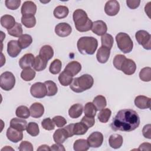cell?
<instances>
[{"mask_svg": "<svg viewBox=\"0 0 151 151\" xmlns=\"http://www.w3.org/2000/svg\"><path fill=\"white\" fill-rule=\"evenodd\" d=\"M140 117L136 111L130 109L119 110L113 119L110 124L114 131L131 132L140 124Z\"/></svg>", "mask_w": 151, "mask_h": 151, "instance_id": "cell-1", "label": "cell"}, {"mask_svg": "<svg viewBox=\"0 0 151 151\" xmlns=\"http://www.w3.org/2000/svg\"><path fill=\"white\" fill-rule=\"evenodd\" d=\"M73 18L76 29L79 32H86L91 29L93 22L88 18L87 13L81 9L74 11Z\"/></svg>", "mask_w": 151, "mask_h": 151, "instance_id": "cell-2", "label": "cell"}, {"mask_svg": "<svg viewBox=\"0 0 151 151\" xmlns=\"http://www.w3.org/2000/svg\"><path fill=\"white\" fill-rule=\"evenodd\" d=\"M94 84L93 77L88 74H83L79 77L73 78L70 88L75 93H82L92 87Z\"/></svg>", "mask_w": 151, "mask_h": 151, "instance_id": "cell-3", "label": "cell"}, {"mask_svg": "<svg viewBox=\"0 0 151 151\" xmlns=\"http://www.w3.org/2000/svg\"><path fill=\"white\" fill-rule=\"evenodd\" d=\"M77 47L81 54L93 55L97 48L98 41L93 37H82L78 39Z\"/></svg>", "mask_w": 151, "mask_h": 151, "instance_id": "cell-4", "label": "cell"}, {"mask_svg": "<svg viewBox=\"0 0 151 151\" xmlns=\"http://www.w3.org/2000/svg\"><path fill=\"white\" fill-rule=\"evenodd\" d=\"M116 41L119 50L126 54L132 51L133 42L130 37L126 33L119 32L116 36Z\"/></svg>", "mask_w": 151, "mask_h": 151, "instance_id": "cell-5", "label": "cell"}, {"mask_svg": "<svg viewBox=\"0 0 151 151\" xmlns=\"http://www.w3.org/2000/svg\"><path fill=\"white\" fill-rule=\"evenodd\" d=\"M15 84V77L9 71L3 73L0 77V87L5 91L12 90Z\"/></svg>", "mask_w": 151, "mask_h": 151, "instance_id": "cell-6", "label": "cell"}, {"mask_svg": "<svg viewBox=\"0 0 151 151\" xmlns=\"http://www.w3.org/2000/svg\"><path fill=\"white\" fill-rule=\"evenodd\" d=\"M135 38L139 44L147 50L151 49V35L145 30H139L136 32Z\"/></svg>", "mask_w": 151, "mask_h": 151, "instance_id": "cell-7", "label": "cell"}, {"mask_svg": "<svg viewBox=\"0 0 151 151\" xmlns=\"http://www.w3.org/2000/svg\"><path fill=\"white\" fill-rule=\"evenodd\" d=\"M31 94L35 98L42 99L47 96V88L44 83L37 82L33 84L30 88Z\"/></svg>", "mask_w": 151, "mask_h": 151, "instance_id": "cell-8", "label": "cell"}, {"mask_svg": "<svg viewBox=\"0 0 151 151\" xmlns=\"http://www.w3.org/2000/svg\"><path fill=\"white\" fill-rule=\"evenodd\" d=\"M103 135L101 132H94L89 135L87 141L90 147L97 148L103 144Z\"/></svg>", "mask_w": 151, "mask_h": 151, "instance_id": "cell-9", "label": "cell"}, {"mask_svg": "<svg viewBox=\"0 0 151 151\" xmlns=\"http://www.w3.org/2000/svg\"><path fill=\"white\" fill-rule=\"evenodd\" d=\"M120 11V5L117 1L111 0L107 1L104 6V12L109 16H115Z\"/></svg>", "mask_w": 151, "mask_h": 151, "instance_id": "cell-10", "label": "cell"}, {"mask_svg": "<svg viewBox=\"0 0 151 151\" xmlns=\"http://www.w3.org/2000/svg\"><path fill=\"white\" fill-rule=\"evenodd\" d=\"M72 31V28L66 22H61L58 24L55 27V34L60 37H65L70 35Z\"/></svg>", "mask_w": 151, "mask_h": 151, "instance_id": "cell-11", "label": "cell"}, {"mask_svg": "<svg viewBox=\"0 0 151 151\" xmlns=\"http://www.w3.org/2000/svg\"><path fill=\"white\" fill-rule=\"evenodd\" d=\"M21 12L22 16L34 15L37 12V6L32 1H25L22 5Z\"/></svg>", "mask_w": 151, "mask_h": 151, "instance_id": "cell-12", "label": "cell"}, {"mask_svg": "<svg viewBox=\"0 0 151 151\" xmlns=\"http://www.w3.org/2000/svg\"><path fill=\"white\" fill-rule=\"evenodd\" d=\"M136 70V65L135 62L131 59L126 58L121 67L120 70L122 71L125 74L130 76L135 73Z\"/></svg>", "mask_w": 151, "mask_h": 151, "instance_id": "cell-13", "label": "cell"}, {"mask_svg": "<svg viewBox=\"0 0 151 151\" xmlns=\"http://www.w3.org/2000/svg\"><path fill=\"white\" fill-rule=\"evenodd\" d=\"M91 30L95 34L102 36L106 33L107 27L105 22L101 20H98L93 22Z\"/></svg>", "mask_w": 151, "mask_h": 151, "instance_id": "cell-14", "label": "cell"}, {"mask_svg": "<svg viewBox=\"0 0 151 151\" xmlns=\"http://www.w3.org/2000/svg\"><path fill=\"white\" fill-rule=\"evenodd\" d=\"M6 135L8 139L13 143H17L21 141L23 138L22 131L18 130L11 127H9L7 129Z\"/></svg>", "mask_w": 151, "mask_h": 151, "instance_id": "cell-15", "label": "cell"}, {"mask_svg": "<svg viewBox=\"0 0 151 151\" xmlns=\"http://www.w3.org/2000/svg\"><path fill=\"white\" fill-rule=\"evenodd\" d=\"M21 50L17 40H11L7 44V52L11 57H17L21 52Z\"/></svg>", "mask_w": 151, "mask_h": 151, "instance_id": "cell-16", "label": "cell"}, {"mask_svg": "<svg viewBox=\"0 0 151 151\" xmlns=\"http://www.w3.org/2000/svg\"><path fill=\"white\" fill-rule=\"evenodd\" d=\"M134 102L135 106L140 109H146L150 107V98L145 96H137L136 97Z\"/></svg>", "mask_w": 151, "mask_h": 151, "instance_id": "cell-17", "label": "cell"}, {"mask_svg": "<svg viewBox=\"0 0 151 151\" xmlns=\"http://www.w3.org/2000/svg\"><path fill=\"white\" fill-rule=\"evenodd\" d=\"M35 57L31 53H28L24 55L19 60V65L22 69L31 68L32 67Z\"/></svg>", "mask_w": 151, "mask_h": 151, "instance_id": "cell-18", "label": "cell"}, {"mask_svg": "<svg viewBox=\"0 0 151 151\" xmlns=\"http://www.w3.org/2000/svg\"><path fill=\"white\" fill-rule=\"evenodd\" d=\"M31 117L33 118H40L44 113V106L40 103H34L29 107Z\"/></svg>", "mask_w": 151, "mask_h": 151, "instance_id": "cell-19", "label": "cell"}, {"mask_svg": "<svg viewBox=\"0 0 151 151\" xmlns=\"http://www.w3.org/2000/svg\"><path fill=\"white\" fill-rule=\"evenodd\" d=\"M110 50L109 48L101 46L97 50L96 54V58L97 61L101 64L106 63L110 57Z\"/></svg>", "mask_w": 151, "mask_h": 151, "instance_id": "cell-20", "label": "cell"}, {"mask_svg": "<svg viewBox=\"0 0 151 151\" xmlns=\"http://www.w3.org/2000/svg\"><path fill=\"white\" fill-rule=\"evenodd\" d=\"M81 70V65L76 61H73L67 64L64 70L72 77L77 75Z\"/></svg>", "mask_w": 151, "mask_h": 151, "instance_id": "cell-21", "label": "cell"}, {"mask_svg": "<svg viewBox=\"0 0 151 151\" xmlns=\"http://www.w3.org/2000/svg\"><path fill=\"white\" fill-rule=\"evenodd\" d=\"M68 137H69L67 132L64 129V127L57 129L53 134V139L57 143L62 144Z\"/></svg>", "mask_w": 151, "mask_h": 151, "instance_id": "cell-22", "label": "cell"}, {"mask_svg": "<svg viewBox=\"0 0 151 151\" xmlns=\"http://www.w3.org/2000/svg\"><path fill=\"white\" fill-rule=\"evenodd\" d=\"M27 122L24 119L13 118L10 121V127L19 131H24L26 129Z\"/></svg>", "mask_w": 151, "mask_h": 151, "instance_id": "cell-23", "label": "cell"}, {"mask_svg": "<svg viewBox=\"0 0 151 151\" xmlns=\"http://www.w3.org/2000/svg\"><path fill=\"white\" fill-rule=\"evenodd\" d=\"M39 55L42 59L48 61L54 55L53 48L49 45H45L42 46L39 52Z\"/></svg>", "mask_w": 151, "mask_h": 151, "instance_id": "cell-24", "label": "cell"}, {"mask_svg": "<svg viewBox=\"0 0 151 151\" xmlns=\"http://www.w3.org/2000/svg\"><path fill=\"white\" fill-rule=\"evenodd\" d=\"M123 142V137L119 134H113L110 135L109 139V143L111 148L117 149L120 148Z\"/></svg>", "mask_w": 151, "mask_h": 151, "instance_id": "cell-25", "label": "cell"}, {"mask_svg": "<svg viewBox=\"0 0 151 151\" xmlns=\"http://www.w3.org/2000/svg\"><path fill=\"white\" fill-rule=\"evenodd\" d=\"M83 107L82 104L76 103L72 105L68 110V115L72 119L78 118L83 113Z\"/></svg>", "mask_w": 151, "mask_h": 151, "instance_id": "cell-26", "label": "cell"}, {"mask_svg": "<svg viewBox=\"0 0 151 151\" xmlns=\"http://www.w3.org/2000/svg\"><path fill=\"white\" fill-rule=\"evenodd\" d=\"M16 24L15 18L11 15H4L1 18V25L7 30L12 28Z\"/></svg>", "mask_w": 151, "mask_h": 151, "instance_id": "cell-27", "label": "cell"}, {"mask_svg": "<svg viewBox=\"0 0 151 151\" xmlns=\"http://www.w3.org/2000/svg\"><path fill=\"white\" fill-rule=\"evenodd\" d=\"M69 13V9L66 6L59 5L55 7L54 10L53 14L57 19H63L65 18Z\"/></svg>", "mask_w": 151, "mask_h": 151, "instance_id": "cell-28", "label": "cell"}, {"mask_svg": "<svg viewBox=\"0 0 151 151\" xmlns=\"http://www.w3.org/2000/svg\"><path fill=\"white\" fill-rule=\"evenodd\" d=\"M18 42L21 49H25L32 42V37L29 34H22L18 38Z\"/></svg>", "mask_w": 151, "mask_h": 151, "instance_id": "cell-29", "label": "cell"}, {"mask_svg": "<svg viewBox=\"0 0 151 151\" xmlns=\"http://www.w3.org/2000/svg\"><path fill=\"white\" fill-rule=\"evenodd\" d=\"M48 61L42 59L40 55H37L35 57L34 62L32 67L35 71H41L45 69Z\"/></svg>", "mask_w": 151, "mask_h": 151, "instance_id": "cell-30", "label": "cell"}, {"mask_svg": "<svg viewBox=\"0 0 151 151\" xmlns=\"http://www.w3.org/2000/svg\"><path fill=\"white\" fill-rule=\"evenodd\" d=\"M89 147L87 140L83 139L76 140L73 145V149L75 151H86Z\"/></svg>", "mask_w": 151, "mask_h": 151, "instance_id": "cell-31", "label": "cell"}, {"mask_svg": "<svg viewBox=\"0 0 151 151\" xmlns=\"http://www.w3.org/2000/svg\"><path fill=\"white\" fill-rule=\"evenodd\" d=\"M36 73L31 68H26L22 70L21 73V77L25 81H30L35 77Z\"/></svg>", "mask_w": 151, "mask_h": 151, "instance_id": "cell-32", "label": "cell"}, {"mask_svg": "<svg viewBox=\"0 0 151 151\" xmlns=\"http://www.w3.org/2000/svg\"><path fill=\"white\" fill-rule=\"evenodd\" d=\"M73 77H72L67 72L64 70L61 72V73L60 74L58 78L60 83L63 86H67L71 83L73 80Z\"/></svg>", "mask_w": 151, "mask_h": 151, "instance_id": "cell-33", "label": "cell"}, {"mask_svg": "<svg viewBox=\"0 0 151 151\" xmlns=\"http://www.w3.org/2000/svg\"><path fill=\"white\" fill-rule=\"evenodd\" d=\"M89 128L82 122L74 123L73 132L74 135H83L84 134Z\"/></svg>", "mask_w": 151, "mask_h": 151, "instance_id": "cell-34", "label": "cell"}, {"mask_svg": "<svg viewBox=\"0 0 151 151\" xmlns=\"http://www.w3.org/2000/svg\"><path fill=\"white\" fill-rule=\"evenodd\" d=\"M47 88V96H54L58 91V87L57 84L51 80H47L44 83Z\"/></svg>", "mask_w": 151, "mask_h": 151, "instance_id": "cell-35", "label": "cell"}, {"mask_svg": "<svg viewBox=\"0 0 151 151\" xmlns=\"http://www.w3.org/2000/svg\"><path fill=\"white\" fill-rule=\"evenodd\" d=\"M93 103L97 109V110H101L105 108L107 105L106 97L102 95H98L94 97Z\"/></svg>", "mask_w": 151, "mask_h": 151, "instance_id": "cell-36", "label": "cell"}, {"mask_svg": "<svg viewBox=\"0 0 151 151\" xmlns=\"http://www.w3.org/2000/svg\"><path fill=\"white\" fill-rule=\"evenodd\" d=\"M15 114L18 117L24 119H28L31 115L29 109L25 106H20L18 107L15 111Z\"/></svg>", "mask_w": 151, "mask_h": 151, "instance_id": "cell-37", "label": "cell"}, {"mask_svg": "<svg viewBox=\"0 0 151 151\" xmlns=\"http://www.w3.org/2000/svg\"><path fill=\"white\" fill-rule=\"evenodd\" d=\"M101 46L106 47L109 50H111L113 45L114 40L111 35L106 33L105 34L101 36Z\"/></svg>", "mask_w": 151, "mask_h": 151, "instance_id": "cell-38", "label": "cell"}, {"mask_svg": "<svg viewBox=\"0 0 151 151\" xmlns=\"http://www.w3.org/2000/svg\"><path fill=\"white\" fill-rule=\"evenodd\" d=\"M111 114V111L109 108L103 109L100 110L98 114L97 117L99 121L103 123H107Z\"/></svg>", "mask_w": 151, "mask_h": 151, "instance_id": "cell-39", "label": "cell"}, {"mask_svg": "<svg viewBox=\"0 0 151 151\" xmlns=\"http://www.w3.org/2000/svg\"><path fill=\"white\" fill-rule=\"evenodd\" d=\"M97 111V110L96 107L91 102H88L84 106V113L85 116H86L94 117L96 114Z\"/></svg>", "mask_w": 151, "mask_h": 151, "instance_id": "cell-40", "label": "cell"}, {"mask_svg": "<svg viewBox=\"0 0 151 151\" xmlns=\"http://www.w3.org/2000/svg\"><path fill=\"white\" fill-rule=\"evenodd\" d=\"M22 24L27 28H30L34 27L36 24V18L34 15L22 16L21 17Z\"/></svg>", "mask_w": 151, "mask_h": 151, "instance_id": "cell-41", "label": "cell"}, {"mask_svg": "<svg viewBox=\"0 0 151 151\" xmlns=\"http://www.w3.org/2000/svg\"><path fill=\"white\" fill-rule=\"evenodd\" d=\"M7 31L9 35L15 37H21L22 35L23 32L22 25L18 22H16L15 25L12 28L8 29Z\"/></svg>", "mask_w": 151, "mask_h": 151, "instance_id": "cell-42", "label": "cell"}, {"mask_svg": "<svg viewBox=\"0 0 151 151\" xmlns=\"http://www.w3.org/2000/svg\"><path fill=\"white\" fill-rule=\"evenodd\" d=\"M61 67V61L59 59H55L51 63L49 67V71L52 74H57L60 72Z\"/></svg>", "mask_w": 151, "mask_h": 151, "instance_id": "cell-43", "label": "cell"}, {"mask_svg": "<svg viewBox=\"0 0 151 151\" xmlns=\"http://www.w3.org/2000/svg\"><path fill=\"white\" fill-rule=\"evenodd\" d=\"M140 79L145 82H149L151 80V68L146 67L143 68L139 73Z\"/></svg>", "mask_w": 151, "mask_h": 151, "instance_id": "cell-44", "label": "cell"}, {"mask_svg": "<svg viewBox=\"0 0 151 151\" xmlns=\"http://www.w3.org/2000/svg\"><path fill=\"white\" fill-rule=\"evenodd\" d=\"M26 130L29 134L33 137L38 136L40 133V129L38 125L35 122L28 123L26 128Z\"/></svg>", "mask_w": 151, "mask_h": 151, "instance_id": "cell-45", "label": "cell"}, {"mask_svg": "<svg viewBox=\"0 0 151 151\" xmlns=\"http://www.w3.org/2000/svg\"><path fill=\"white\" fill-rule=\"evenodd\" d=\"M126 59V57L124 55H122V54L116 55L113 58V65L116 69L120 70L121 67Z\"/></svg>", "mask_w": 151, "mask_h": 151, "instance_id": "cell-46", "label": "cell"}, {"mask_svg": "<svg viewBox=\"0 0 151 151\" xmlns=\"http://www.w3.org/2000/svg\"><path fill=\"white\" fill-rule=\"evenodd\" d=\"M42 127L47 130H52L55 128L54 123L52 119H51L50 117L44 119L41 122Z\"/></svg>", "mask_w": 151, "mask_h": 151, "instance_id": "cell-47", "label": "cell"}, {"mask_svg": "<svg viewBox=\"0 0 151 151\" xmlns=\"http://www.w3.org/2000/svg\"><path fill=\"white\" fill-rule=\"evenodd\" d=\"M21 3V0H6L5 1V6L7 8L11 10H15L18 9L20 6Z\"/></svg>", "mask_w": 151, "mask_h": 151, "instance_id": "cell-48", "label": "cell"}, {"mask_svg": "<svg viewBox=\"0 0 151 151\" xmlns=\"http://www.w3.org/2000/svg\"><path fill=\"white\" fill-rule=\"evenodd\" d=\"M52 120H53L54 124L58 127H63L67 123V120H65V119L61 116H54L52 118Z\"/></svg>", "mask_w": 151, "mask_h": 151, "instance_id": "cell-49", "label": "cell"}, {"mask_svg": "<svg viewBox=\"0 0 151 151\" xmlns=\"http://www.w3.org/2000/svg\"><path fill=\"white\" fill-rule=\"evenodd\" d=\"M18 149L20 151H32L34 149L32 143L28 141L21 142Z\"/></svg>", "mask_w": 151, "mask_h": 151, "instance_id": "cell-50", "label": "cell"}, {"mask_svg": "<svg viewBox=\"0 0 151 151\" xmlns=\"http://www.w3.org/2000/svg\"><path fill=\"white\" fill-rule=\"evenodd\" d=\"M81 122L83 123L88 128H90L94 125L95 119H94V117H89V116H84L82 118Z\"/></svg>", "mask_w": 151, "mask_h": 151, "instance_id": "cell-51", "label": "cell"}, {"mask_svg": "<svg viewBox=\"0 0 151 151\" xmlns=\"http://www.w3.org/2000/svg\"><path fill=\"white\" fill-rule=\"evenodd\" d=\"M142 133L145 138L150 139H151V125L150 124H147L143 127Z\"/></svg>", "mask_w": 151, "mask_h": 151, "instance_id": "cell-52", "label": "cell"}, {"mask_svg": "<svg viewBox=\"0 0 151 151\" xmlns=\"http://www.w3.org/2000/svg\"><path fill=\"white\" fill-rule=\"evenodd\" d=\"M140 3V0H127L126 4L127 6L132 9H136L139 7Z\"/></svg>", "mask_w": 151, "mask_h": 151, "instance_id": "cell-53", "label": "cell"}, {"mask_svg": "<svg viewBox=\"0 0 151 151\" xmlns=\"http://www.w3.org/2000/svg\"><path fill=\"white\" fill-rule=\"evenodd\" d=\"M51 150H54V151H56V150H58V151H65V149L64 147V146L61 144V143H55L52 145L51 147Z\"/></svg>", "mask_w": 151, "mask_h": 151, "instance_id": "cell-54", "label": "cell"}, {"mask_svg": "<svg viewBox=\"0 0 151 151\" xmlns=\"http://www.w3.org/2000/svg\"><path fill=\"white\" fill-rule=\"evenodd\" d=\"M73 124H74V123H71V124H69L68 125L66 126L65 127H64V129H65L66 130V131L67 132V133H68V137H71L72 136H74L73 132Z\"/></svg>", "mask_w": 151, "mask_h": 151, "instance_id": "cell-55", "label": "cell"}, {"mask_svg": "<svg viewBox=\"0 0 151 151\" xmlns=\"http://www.w3.org/2000/svg\"><path fill=\"white\" fill-rule=\"evenodd\" d=\"M151 145L149 143H142L137 149L138 150H150Z\"/></svg>", "mask_w": 151, "mask_h": 151, "instance_id": "cell-56", "label": "cell"}, {"mask_svg": "<svg viewBox=\"0 0 151 151\" xmlns=\"http://www.w3.org/2000/svg\"><path fill=\"white\" fill-rule=\"evenodd\" d=\"M37 150H51V149L49 146L47 145H42L39 146V147L37 149Z\"/></svg>", "mask_w": 151, "mask_h": 151, "instance_id": "cell-57", "label": "cell"}, {"mask_svg": "<svg viewBox=\"0 0 151 151\" xmlns=\"http://www.w3.org/2000/svg\"><path fill=\"white\" fill-rule=\"evenodd\" d=\"M9 149H11V150H14L12 148H11V147H9V146H6L5 147H4V148H2V149H1V150H9Z\"/></svg>", "mask_w": 151, "mask_h": 151, "instance_id": "cell-58", "label": "cell"}]
</instances>
